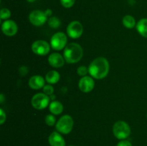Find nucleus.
Here are the masks:
<instances>
[{
  "instance_id": "1",
  "label": "nucleus",
  "mask_w": 147,
  "mask_h": 146,
  "mask_svg": "<svg viewBox=\"0 0 147 146\" xmlns=\"http://www.w3.org/2000/svg\"><path fill=\"white\" fill-rule=\"evenodd\" d=\"M110 65L105 57H99L91 62L88 67V73L93 78L102 80L109 74Z\"/></svg>"
},
{
  "instance_id": "2",
  "label": "nucleus",
  "mask_w": 147,
  "mask_h": 146,
  "mask_svg": "<svg viewBox=\"0 0 147 146\" xmlns=\"http://www.w3.org/2000/svg\"><path fill=\"white\" fill-rule=\"evenodd\" d=\"M83 56V47L78 43L72 42L67 44L63 52V57L67 63L75 64L80 61Z\"/></svg>"
},
{
  "instance_id": "3",
  "label": "nucleus",
  "mask_w": 147,
  "mask_h": 146,
  "mask_svg": "<svg viewBox=\"0 0 147 146\" xmlns=\"http://www.w3.org/2000/svg\"><path fill=\"white\" fill-rule=\"evenodd\" d=\"M74 125V120L69 115L62 116L56 123L55 128L61 134L67 135L72 131Z\"/></svg>"
},
{
  "instance_id": "4",
  "label": "nucleus",
  "mask_w": 147,
  "mask_h": 146,
  "mask_svg": "<svg viewBox=\"0 0 147 146\" xmlns=\"http://www.w3.org/2000/svg\"><path fill=\"white\" fill-rule=\"evenodd\" d=\"M113 135L119 140H125L131 134V127L127 123L119 120L114 123L113 126Z\"/></svg>"
},
{
  "instance_id": "5",
  "label": "nucleus",
  "mask_w": 147,
  "mask_h": 146,
  "mask_svg": "<svg viewBox=\"0 0 147 146\" xmlns=\"http://www.w3.org/2000/svg\"><path fill=\"white\" fill-rule=\"evenodd\" d=\"M67 43V37L65 33L62 31L55 33L50 39V46L52 49L56 51H60L65 48Z\"/></svg>"
},
{
  "instance_id": "6",
  "label": "nucleus",
  "mask_w": 147,
  "mask_h": 146,
  "mask_svg": "<svg viewBox=\"0 0 147 146\" xmlns=\"http://www.w3.org/2000/svg\"><path fill=\"white\" fill-rule=\"evenodd\" d=\"M50 97L45 93H37L32 97L31 104L34 109L38 110H44L50 105Z\"/></svg>"
},
{
  "instance_id": "7",
  "label": "nucleus",
  "mask_w": 147,
  "mask_h": 146,
  "mask_svg": "<svg viewBox=\"0 0 147 146\" xmlns=\"http://www.w3.org/2000/svg\"><path fill=\"white\" fill-rule=\"evenodd\" d=\"M29 20L32 25L35 27H40L45 24L47 21V17L45 11L36 9L30 12L29 15Z\"/></svg>"
},
{
  "instance_id": "8",
  "label": "nucleus",
  "mask_w": 147,
  "mask_h": 146,
  "mask_svg": "<svg viewBox=\"0 0 147 146\" xmlns=\"http://www.w3.org/2000/svg\"><path fill=\"white\" fill-rule=\"evenodd\" d=\"M50 44L45 40H36L32 44V51L39 56L47 55L50 51Z\"/></svg>"
},
{
  "instance_id": "9",
  "label": "nucleus",
  "mask_w": 147,
  "mask_h": 146,
  "mask_svg": "<svg viewBox=\"0 0 147 146\" xmlns=\"http://www.w3.org/2000/svg\"><path fill=\"white\" fill-rule=\"evenodd\" d=\"M83 32V24L79 21H73L67 25V34L72 39H78Z\"/></svg>"
},
{
  "instance_id": "10",
  "label": "nucleus",
  "mask_w": 147,
  "mask_h": 146,
  "mask_svg": "<svg viewBox=\"0 0 147 146\" xmlns=\"http://www.w3.org/2000/svg\"><path fill=\"white\" fill-rule=\"evenodd\" d=\"M95 87V82L93 77L90 76H85L78 82V88L84 93H88L93 90Z\"/></svg>"
},
{
  "instance_id": "11",
  "label": "nucleus",
  "mask_w": 147,
  "mask_h": 146,
  "mask_svg": "<svg viewBox=\"0 0 147 146\" xmlns=\"http://www.w3.org/2000/svg\"><path fill=\"white\" fill-rule=\"evenodd\" d=\"M1 31L5 35L12 37L18 31V26L14 20H5L1 24Z\"/></svg>"
},
{
  "instance_id": "12",
  "label": "nucleus",
  "mask_w": 147,
  "mask_h": 146,
  "mask_svg": "<svg viewBox=\"0 0 147 146\" xmlns=\"http://www.w3.org/2000/svg\"><path fill=\"white\" fill-rule=\"evenodd\" d=\"M48 62L50 65L54 68H60L63 67L65 60L64 57L62 56L60 53L54 52L50 54L48 57Z\"/></svg>"
},
{
  "instance_id": "13",
  "label": "nucleus",
  "mask_w": 147,
  "mask_h": 146,
  "mask_svg": "<svg viewBox=\"0 0 147 146\" xmlns=\"http://www.w3.org/2000/svg\"><path fill=\"white\" fill-rule=\"evenodd\" d=\"M50 146H65V141L60 133L57 131L53 132L48 137Z\"/></svg>"
},
{
  "instance_id": "14",
  "label": "nucleus",
  "mask_w": 147,
  "mask_h": 146,
  "mask_svg": "<svg viewBox=\"0 0 147 146\" xmlns=\"http://www.w3.org/2000/svg\"><path fill=\"white\" fill-rule=\"evenodd\" d=\"M45 79L40 75H34L29 80L28 84L33 90H40L45 85Z\"/></svg>"
},
{
  "instance_id": "15",
  "label": "nucleus",
  "mask_w": 147,
  "mask_h": 146,
  "mask_svg": "<svg viewBox=\"0 0 147 146\" xmlns=\"http://www.w3.org/2000/svg\"><path fill=\"white\" fill-rule=\"evenodd\" d=\"M63 104H62L59 101H52L50 103V105H49V110L50 112L51 113V114L54 115H60L63 111Z\"/></svg>"
},
{
  "instance_id": "16",
  "label": "nucleus",
  "mask_w": 147,
  "mask_h": 146,
  "mask_svg": "<svg viewBox=\"0 0 147 146\" xmlns=\"http://www.w3.org/2000/svg\"><path fill=\"white\" fill-rule=\"evenodd\" d=\"M45 81L47 82L48 84H56L57 82H59L60 79V74L59 72L56 70H50L46 74L45 77Z\"/></svg>"
},
{
  "instance_id": "17",
  "label": "nucleus",
  "mask_w": 147,
  "mask_h": 146,
  "mask_svg": "<svg viewBox=\"0 0 147 146\" xmlns=\"http://www.w3.org/2000/svg\"><path fill=\"white\" fill-rule=\"evenodd\" d=\"M136 28L141 36L147 38V18L141 19L136 24Z\"/></svg>"
},
{
  "instance_id": "18",
  "label": "nucleus",
  "mask_w": 147,
  "mask_h": 146,
  "mask_svg": "<svg viewBox=\"0 0 147 146\" xmlns=\"http://www.w3.org/2000/svg\"><path fill=\"white\" fill-rule=\"evenodd\" d=\"M123 26L127 29H133L136 26V20L131 15H126L123 17L122 20Z\"/></svg>"
},
{
  "instance_id": "19",
  "label": "nucleus",
  "mask_w": 147,
  "mask_h": 146,
  "mask_svg": "<svg viewBox=\"0 0 147 146\" xmlns=\"http://www.w3.org/2000/svg\"><path fill=\"white\" fill-rule=\"evenodd\" d=\"M47 23H48L50 27L53 29H57L60 27V24H61V21L57 17H50L47 20Z\"/></svg>"
},
{
  "instance_id": "20",
  "label": "nucleus",
  "mask_w": 147,
  "mask_h": 146,
  "mask_svg": "<svg viewBox=\"0 0 147 146\" xmlns=\"http://www.w3.org/2000/svg\"><path fill=\"white\" fill-rule=\"evenodd\" d=\"M45 123L48 126H53L55 125H56V118L54 116V115L53 114H49L47 115L45 117Z\"/></svg>"
},
{
  "instance_id": "21",
  "label": "nucleus",
  "mask_w": 147,
  "mask_h": 146,
  "mask_svg": "<svg viewBox=\"0 0 147 146\" xmlns=\"http://www.w3.org/2000/svg\"><path fill=\"white\" fill-rule=\"evenodd\" d=\"M11 17V11L9 9L3 8L0 11V19L1 20H7Z\"/></svg>"
},
{
  "instance_id": "22",
  "label": "nucleus",
  "mask_w": 147,
  "mask_h": 146,
  "mask_svg": "<svg viewBox=\"0 0 147 146\" xmlns=\"http://www.w3.org/2000/svg\"><path fill=\"white\" fill-rule=\"evenodd\" d=\"M43 93L48 96L53 95V92H54V87L52 86V84H45L43 87Z\"/></svg>"
},
{
  "instance_id": "23",
  "label": "nucleus",
  "mask_w": 147,
  "mask_h": 146,
  "mask_svg": "<svg viewBox=\"0 0 147 146\" xmlns=\"http://www.w3.org/2000/svg\"><path fill=\"white\" fill-rule=\"evenodd\" d=\"M77 73L79 76L85 77V76L87 75V74L88 73V68H87V67L84 65L80 66V67L78 68Z\"/></svg>"
},
{
  "instance_id": "24",
  "label": "nucleus",
  "mask_w": 147,
  "mask_h": 146,
  "mask_svg": "<svg viewBox=\"0 0 147 146\" xmlns=\"http://www.w3.org/2000/svg\"><path fill=\"white\" fill-rule=\"evenodd\" d=\"M62 6L65 8H70L75 4L76 0H60Z\"/></svg>"
},
{
  "instance_id": "25",
  "label": "nucleus",
  "mask_w": 147,
  "mask_h": 146,
  "mask_svg": "<svg viewBox=\"0 0 147 146\" xmlns=\"http://www.w3.org/2000/svg\"><path fill=\"white\" fill-rule=\"evenodd\" d=\"M6 119H7V115H6V113L2 109H0V125H3L4 123V122L6 121Z\"/></svg>"
},
{
  "instance_id": "26",
  "label": "nucleus",
  "mask_w": 147,
  "mask_h": 146,
  "mask_svg": "<svg viewBox=\"0 0 147 146\" xmlns=\"http://www.w3.org/2000/svg\"><path fill=\"white\" fill-rule=\"evenodd\" d=\"M116 146H132V144L131 142L126 140H122L119 142Z\"/></svg>"
},
{
  "instance_id": "27",
  "label": "nucleus",
  "mask_w": 147,
  "mask_h": 146,
  "mask_svg": "<svg viewBox=\"0 0 147 146\" xmlns=\"http://www.w3.org/2000/svg\"><path fill=\"white\" fill-rule=\"evenodd\" d=\"M45 12L46 15H47V17H50V16L52 15V14H53V11H52L51 9H46V11H45Z\"/></svg>"
},
{
  "instance_id": "28",
  "label": "nucleus",
  "mask_w": 147,
  "mask_h": 146,
  "mask_svg": "<svg viewBox=\"0 0 147 146\" xmlns=\"http://www.w3.org/2000/svg\"><path fill=\"white\" fill-rule=\"evenodd\" d=\"M26 1H27V2H30V3H32L34 2V1H35L36 0H26Z\"/></svg>"
},
{
  "instance_id": "29",
  "label": "nucleus",
  "mask_w": 147,
  "mask_h": 146,
  "mask_svg": "<svg viewBox=\"0 0 147 146\" xmlns=\"http://www.w3.org/2000/svg\"><path fill=\"white\" fill-rule=\"evenodd\" d=\"M146 118H147V114H146Z\"/></svg>"
},
{
  "instance_id": "30",
  "label": "nucleus",
  "mask_w": 147,
  "mask_h": 146,
  "mask_svg": "<svg viewBox=\"0 0 147 146\" xmlns=\"http://www.w3.org/2000/svg\"><path fill=\"white\" fill-rule=\"evenodd\" d=\"M70 146H74V145H70Z\"/></svg>"
}]
</instances>
